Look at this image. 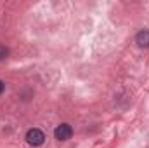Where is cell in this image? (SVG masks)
I'll return each instance as SVG.
<instances>
[{
    "label": "cell",
    "instance_id": "7a4b0ae2",
    "mask_svg": "<svg viewBox=\"0 0 149 148\" xmlns=\"http://www.w3.org/2000/svg\"><path fill=\"white\" fill-rule=\"evenodd\" d=\"M71 134H73V129H71L70 124H61V125H57L56 131H54V136H56V140H59V141L70 140Z\"/></svg>",
    "mask_w": 149,
    "mask_h": 148
},
{
    "label": "cell",
    "instance_id": "277c9868",
    "mask_svg": "<svg viewBox=\"0 0 149 148\" xmlns=\"http://www.w3.org/2000/svg\"><path fill=\"white\" fill-rule=\"evenodd\" d=\"M7 54H9V51H7L5 47H0V59H2V58H5Z\"/></svg>",
    "mask_w": 149,
    "mask_h": 148
},
{
    "label": "cell",
    "instance_id": "3957f363",
    "mask_svg": "<svg viewBox=\"0 0 149 148\" xmlns=\"http://www.w3.org/2000/svg\"><path fill=\"white\" fill-rule=\"evenodd\" d=\"M135 42L139 47H149V30H142L137 33L135 37Z\"/></svg>",
    "mask_w": 149,
    "mask_h": 148
},
{
    "label": "cell",
    "instance_id": "5b68a950",
    "mask_svg": "<svg viewBox=\"0 0 149 148\" xmlns=\"http://www.w3.org/2000/svg\"><path fill=\"white\" fill-rule=\"evenodd\" d=\"M2 91H3V82L0 80V94H2Z\"/></svg>",
    "mask_w": 149,
    "mask_h": 148
},
{
    "label": "cell",
    "instance_id": "6da1fadb",
    "mask_svg": "<svg viewBox=\"0 0 149 148\" xmlns=\"http://www.w3.org/2000/svg\"><path fill=\"white\" fill-rule=\"evenodd\" d=\"M26 141H28V145H31V147H40V145L45 141V134H43L40 129H30V131L26 132Z\"/></svg>",
    "mask_w": 149,
    "mask_h": 148
}]
</instances>
